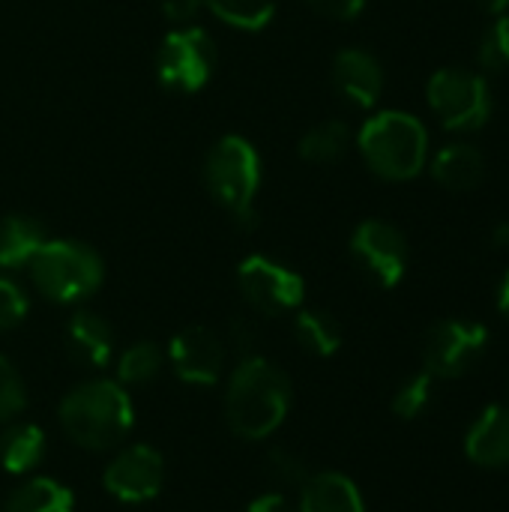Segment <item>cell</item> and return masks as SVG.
<instances>
[{
    "label": "cell",
    "instance_id": "32",
    "mask_svg": "<svg viewBox=\"0 0 509 512\" xmlns=\"http://www.w3.org/2000/svg\"><path fill=\"white\" fill-rule=\"evenodd\" d=\"M207 9V0H162V12L174 24H189L198 18V12Z\"/></svg>",
    "mask_w": 509,
    "mask_h": 512
},
{
    "label": "cell",
    "instance_id": "35",
    "mask_svg": "<svg viewBox=\"0 0 509 512\" xmlns=\"http://www.w3.org/2000/svg\"><path fill=\"white\" fill-rule=\"evenodd\" d=\"M492 243H495L498 249H507L509 246V222L507 219L495 222V228H492Z\"/></svg>",
    "mask_w": 509,
    "mask_h": 512
},
{
    "label": "cell",
    "instance_id": "26",
    "mask_svg": "<svg viewBox=\"0 0 509 512\" xmlns=\"http://www.w3.org/2000/svg\"><path fill=\"white\" fill-rule=\"evenodd\" d=\"M264 474L273 480V486L279 489H300L309 480V468L303 462L300 453L288 450V447H273L267 450L264 459Z\"/></svg>",
    "mask_w": 509,
    "mask_h": 512
},
{
    "label": "cell",
    "instance_id": "9",
    "mask_svg": "<svg viewBox=\"0 0 509 512\" xmlns=\"http://www.w3.org/2000/svg\"><path fill=\"white\" fill-rule=\"evenodd\" d=\"M237 285H240V294L246 297V303L264 315L291 312L306 297L303 276L273 258H264V255H249L246 261H240Z\"/></svg>",
    "mask_w": 509,
    "mask_h": 512
},
{
    "label": "cell",
    "instance_id": "7",
    "mask_svg": "<svg viewBox=\"0 0 509 512\" xmlns=\"http://www.w3.org/2000/svg\"><path fill=\"white\" fill-rule=\"evenodd\" d=\"M489 348V327L468 318L438 321L423 342V366L435 381H459L477 369Z\"/></svg>",
    "mask_w": 509,
    "mask_h": 512
},
{
    "label": "cell",
    "instance_id": "17",
    "mask_svg": "<svg viewBox=\"0 0 509 512\" xmlns=\"http://www.w3.org/2000/svg\"><path fill=\"white\" fill-rule=\"evenodd\" d=\"M432 177L438 186H444L450 192H471L486 177V156L480 147H474L468 141L447 144L444 150H438V156L432 162Z\"/></svg>",
    "mask_w": 509,
    "mask_h": 512
},
{
    "label": "cell",
    "instance_id": "19",
    "mask_svg": "<svg viewBox=\"0 0 509 512\" xmlns=\"http://www.w3.org/2000/svg\"><path fill=\"white\" fill-rule=\"evenodd\" d=\"M45 456V432L33 423H15L0 435V465L9 474L33 471Z\"/></svg>",
    "mask_w": 509,
    "mask_h": 512
},
{
    "label": "cell",
    "instance_id": "16",
    "mask_svg": "<svg viewBox=\"0 0 509 512\" xmlns=\"http://www.w3.org/2000/svg\"><path fill=\"white\" fill-rule=\"evenodd\" d=\"M300 512H366V504L351 477L321 471L300 486Z\"/></svg>",
    "mask_w": 509,
    "mask_h": 512
},
{
    "label": "cell",
    "instance_id": "15",
    "mask_svg": "<svg viewBox=\"0 0 509 512\" xmlns=\"http://www.w3.org/2000/svg\"><path fill=\"white\" fill-rule=\"evenodd\" d=\"M66 348L87 369H105L114 357V333L96 312H75L66 324Z\"/></svg>",
    "mask_w": 509,
    "mask_h": 512
},
{
    "label": "cell",
    "instance_id": "33",
    "mask_svg": "<svg viewBox=\"0 0 509 512\" xmlns=\"http://www.w3.org/2000/svg\"><path fill=\"white\" fill-rule=\"evenodd\" d=\"M246 512H294L291 510V504L285 501V495L282 492H267V495H261V498H255Z\"/></svg>",
    "mask_w": 509,
    "mask_h": 512
},
{
    "label": "cell",
    "instance_id": "2",
    "mask_svg": "<svg viewBox=\"0 0 509 512\" xmlns=\"http://www.w3.org/2000/svg\"><path fill=\"white\" fill-rule=\"evenodd\" d=\"M60 426L90 453L114 450L135 426V408L120 381H84L60 402Z\"/></svg>",
    "mask_w": 509,
    "mask_h": 512
},
{
    "label": "cell",
    "instance_id": "23",
    "mask_svg": "<svg viewBox=\"0 0 509 512\" xmlns=\"http://www.w3.org/2000/svg\"><path fill=\"white\" fill-rule=\"evenodd\" d=\"M207 9L237 30H261L273 21L276 0H207Z\"/></svg>",
    "mask_w": 509,
    "mask_h": 512
},
{
    "label": "cell",
    "instance_id": "27",
    "mask_svg": "<svg viewBox=\"0 0 509 512\" xmlns=\"http://www.w3.org/2000/svg\"><path fill=\"white\" fill-rule=\"evenodd\" d=\"M477 60L486 72H507L509 69V12L492 18V24L480 36Z\"/></svg>",
    "mask_w": 509,
    "mask_h": 512
},
{
    "label": "cell",
    "instance_id": "8",
    "mask_svg": "<svg viewBox=\"0 0 509 512\" xmlns=\"http://www.w3.org/2000/svg\"><path fill=\"white\" fill-rule=\"evenodd\" d=\"M216 66V48L207 30L201 27H180L171 30L162 39V48L156 54V72L159 81L168 90L177 93H195L201 90Z\"/></svg>",
    "mask_w": 509,
    "mask_h": 512
},
{
    "label": "cell",
    "instance_id": "12",
    "mask_svg": "<svg viewBox=\"0 0 509 512\" xmlns=\"http://www.w3.org/2000/svg\"><path fill=\"white\" fill-rule=\"evenodd\" d=\"M171 366L180 381L195 387H210L225 369V342L210 327H186L171 339Z\"/></svg>",
    "mask_w": 509,
    "mask_h": 512
},
{
    "label": "cell",
    "instance_id": "6",
    "mask_svg": "<svg viewBox=\"0 0 509 512\" xmlns=\"http://www.w3.org/2000/svg\"><path fill=\"white\" fill-rule=\"evenodd\" d=\"M429 108L450 132H477L495 111V96L480 72L450 66L438 69L426 87Z\"/></svg>",
    "mask_w": 509,
    "mask_h": 512
},
{
    "label": "cell",
    "instance_id": "11",
    "mask_svg": "<svg viewBox=\"0 0 509 512\" xmlns=\"http://www.w3.org/2000/svg\"><path fill=\"white\" fill-rule=\"evenodd\" d=\"M102 483L111 498L123 504H144L159 495L165 483V462L153 447L135 444L111 459V465L102 474Z\"/></svg>",
    "mask_w": 509,
    "mask_h": 512
},
{
    "label": "cell",
    "instance_id": "5",
    "mask_svg": "<svg viewBox=\"0 0 509 512\" xmlns=\"http://www.w3.org/2000/svg\"><path fill=\"white\" fill-rule=\"evenodd\" d=\"M27 267L39 294L54 303H81L102 285V258L75 240H45Z\"/></svg>",
    "mask_w": 509,
    "mask_h": 512
},
{
    "label": "cell",
    "instance_id": "1",
    "mask_svg": "<svg viewBox=\"0 0 509 512\" xmlns=\"http://www.w3.org/2000/svg\"><path fill=\"white\" fill-rule=\"evenodd\" d=\"M291 402V378L273 360L252 354L231 372L225 390V417L237 438L264 441L285 423Z\"/></svg>",
    "mask_w": 509,
    "mask_h": 512
},
{
    "label": "cell",
    "instance_id": "31",
    "mask_svg": "<svg viewBox=\"0 0 509 512\" xmlns=\"http://www.w3.org/2000/svg\"><path fill=\"white\" fill-rule=\"evenodd\" d=\"M255 345H258V330H255L249 321L237 318V321L231 324V348L240 354V360H246V357L255 354Z\"/></svg>",
    "mask_w": 509,
    "mask_h": 512
},
{
    "label": "cell",
    "instance_id": "25",
    "mask_svg": "<svg viewBox=\"0 0 509 512\" xmlns=\"http://www.w3.org/2000/svg\"><path fill=\"white\" fill-rule=\"evenodd\" d=\"M432 396H435V378L423 369L420 375L408 378L396 390V396H393V414L402 417V420H417L420 414L429 411Z\"/></svg>",
    "mask_w": 509,
    "mask_h": 512
},
{
    "label": "cell",
    "instance_id": "18",
    "mask_svg": "<svg viewBox=\"0 0 509 512\" xmlns=\"http://www.w3.org/2000/svg\"><path fill=\"white\" fill-rule=\"evenodd\" d=\"M45 246V231L30 216H6L0 222V267L21 270Z\"/></svg>",
    "mask_w": 509,
    "mask_h": 512
},
{
    "label": "cell",
    "instance_id": "21",
    "mask_svg": "<svg viewBox=\"0 0 509 512\" xmlns=\"http://www.w3.org/2000/svg\"><path fill=\"white\" fill-rule=\"evenodd\" d=\"M297 342L315 357H333L342 348V327L333 315L321 309H306L294 321Z\"/></svg>",
    "mask_w": 509,
    "mask_h": 512
},
{
    "label": "cell",
    "instance_id": "20",
    "mask_svg": "<svg viewBox=\"0 0 509 512\" xmlns=\"http://www.w3.org/2000/svg\"><path fill=\"white\" fill-rule=\"evenodd\" d=\"M72 507L75 498L63 483L51 477H33L9 495L0 512H72Z\"/></svg>",
    "mask_w": 509,
    "mask_h": 512
},
{
    "label": "cell",
    "instance_id": "37",
    "mask_svg": "<svg viewBox=\"0 0 509 512\" xmlns=\"http://www.w3.org/2000/svg\"><path fill=\"white\" fill-rule=\"evenodd\" d=\"M507 393H509V384H507Z\"/></svg>",
    "mask_w": 509,
    "mask_h": 512
},
{
    "label": "cell",
    "instance_id": "29",
    "mask_svg": "<svg viewBox=\"0 0 509 512\" xmlns=\"http://www.w3.org/2000/svg\"><path fill=\"white\" fill-rule=\"evenodd\" d=\"M27 309H30V303H27V294L21 291V285L12 282L9 276H0V330L21 324Z\"/></svg>",
    "mask_w": 509,
    "mask_h": 512
},
{
    "label": "cell",
    "instance_id": "22",
    "mask_svg": "<svg viewBox=\"0 0 509 512\" xmlns=\"http://www.w3.org/2000/svg\"><path fill=\"white\" fill-rule=\"evenodd\" d=\"M351 144V132L342 120H324L312 126L300 141V156L312 165H330L345 156Z\"/></svg>",
    "mask_w": 509,
    "mask_h": 512
},
{
    "label": "cell",
    "instance_id": "14",
    "mask_svg": "<svg viewBox=\"0 0 509 512\" xmlns=\"http://www.w3.org/2000/svg\"><path fill=\"white\" fill-rule=\"evenodd\" d=\"M465 456L480 468H509V405H489L471 423Z\"/></svg>",
    "mask_w": 509,
    "mask_h": 512
},
{
    "label": "cell",
    "instance_id": "36",
    "mask_svg": "<svg viewBox=\"0 0 509 512\" xmlns=\"http://www.w3.org/2000/svg\"><path fill=\"white\" fill-rule=\"evenodd\" d=\"M498 309H501V315L509 321V270L507 276L501 279V288H498Z\"/></svg>",
    "mask_w": 509,
    "mask_h": 512
},
{
    "label": "cell",
    "instance_id": "13",
    "mask_svg": "<svg viewBox=\"0 0 509 512\" xmlns=\"http://www.w3.org/2000/svg\"><path fill=\"white\" fill-rule=\"evenodd\" d=\"M333 84L339 96L354 108H372L384 90V69L369 51L345 48L333 60Z\"/></svg>",
    "mask_w": 509,
    "mask_h": 512
},
{
    "label": "cell",
    "instance_id": "3",
    "mask_svg": "<svg viewBox=\"0 0 509 512\" xmlns=\"http://www.w3.org/2000/svg\"><path fill=\"white\" fill-rule=\"evenodd\" d=\"M357 147L378 177L405 183L426 168L429 132L408 111H381L363 123Z\"/></svg>",
    "mask_w": 509,
    "mask_h": 512
},
{
    "label": "cell",
    "instance_id": "24",
    "mask_svg": "<svg viewBox=\"0 0 509 512\" xmlns=\"http://www.w3.org/2000/svg\"><path fill=\"white\" fill-rule=\"evenodd\" d=\"M162 363H165V357H162L159 345L135 342L117 360V381L120 384H135V387L138 384H150L162 372Z\"/></svg>",
    "mask_w": 509,
    "mask_h": 512
},
{
    "label": "cell",
    "instance_id": "4",
    "mask_svg": "<svg viewBox=\"0 0 509 512\" xmlns=\"http://www.w3.org/2000/svg\"><path fill=\"white\" fill-rule=\"evenodd\" d=\"M204 180L210 195L231 213L240 228L255 222V195L261 186V159L258 150L240 138L225 135L204 162Z\"/></svg>",
    "mask_w": 509,
    "mask_h": 512
},
{
    "label": "cell",
    "instance_id": "28",
    "mask_svg": "<svg viewBox=\"0 0 509 512\" xmlns=\"http://www.w3.org/2000/svg\"><path fill=\"white\" fill-rule=\"evenodd\" d=\"M24 405H27L24 381L15 372V366L0 354V423H9L12 417H18Z\"/></svg>",
    "mask_w": 509,
    "mask_h": 512
},
{
    "label": "cell",
    "instance_id": "10",
    "mask_svg": "<svg viewBox=\"0 0 509 512\" xmlns=\"http://www.w3.org/2000/svg\"><path fill=\"white\" fill-rule=\"evenodd\" d=\"M351 255L357 267L378 285V288H396L405 279L408 270V240L405 234L384 222V219H366L357 225L351 237Z\"/></svg>",
    "mask_w": 509,
    "mask_h": 512
},
{
    "label": "cell",
    "instance_id": "34",
    "mask_svg": "<svg viewBox=\"0 0 509 512\" xmlns=\"http://www.w3.org/2000/svg\"><path fill=\"white\" fill-rule=\"evenodd\" d=\"M480 9L489 15V18H498V15H507L509 12V0H477Z\"/></svg>",
    "mask_w": 509,
    "mask_h": 512
},
{
    "label": "cell",
    "instance_id": "30",
    "mask_svg": "<svg viewBox=\"0 0 509 512\" xmlns=\"http://www.w3.org/2000/svg\"><path fill=\"white\" fill-rule=\"evenodd\" d=\"M306 3L330 21H354L366 6V0H306Z\"/></svg>",
    "mask_w": 509,
    "mask_h": 512
}]
</instances>
